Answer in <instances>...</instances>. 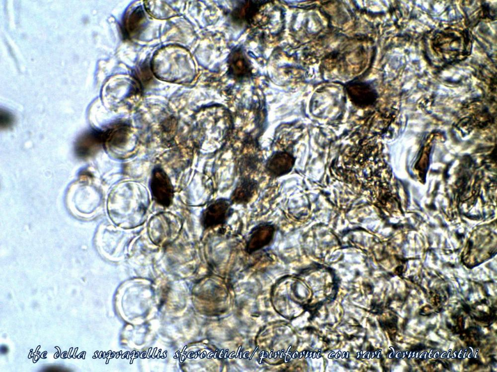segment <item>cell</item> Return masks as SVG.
I'll use <instances>...</instances> for the list:
<instances>
[{
    "instance_id": "277c9868",
    "label": "cell",
    "mask_w": 497,
    "mask_h": 372,
    "mask_svg": "<svg viewBox=\"0 0 497 372\" xmlns=\"http://www.w3.org/2000/svg\"><path fill=\"white\" fill-rule=\"evenodd\" d=\"M295 162V158L290 152L276 151L267 159L265 165L266 172L273 178L283 176L291 171Z\"/></svg>"
},
{
    "instance_id": "6da1fadb",
    "label": "cell",
    "mask_w": 497,
    "mask_h": 372,
    "mask_svg": "<svg viewBox=\"0 0 497 372\" xmlns=\"http://www.w3.org/2000/svg\"><path fill=\"white\" fill-rule=\"evenodd\" d=\"M229 198L220 197L212 200L201 213L200 221L204 231L227 224L235 210Z\"/></svg>"
},
{
    "instance_id": "7a4b0ae2",
    "label": "cell",
    "mask_w": 497,
    "mask_h": 372,
    "mask_svg": "<svg viewBox=\"0 0 497 372\" xmlns=\"http://www.w3.org/2000/svg\"><path fill=\"white\" fill-rule=\"evenodd\" d=\"M279 228L271 221H261L251 228L245 243L244 249L249 255L270 247Z\"/></svg>"
},
{
    "instance_id": "8992f818",
    "label": "cell",
    "mask_w": 497,
    "mask_h": 372,
    "mask_svg": "<svg viewBox=\"0 0 497 372\" xmlns=\"http://www.w3.org/2000/svg\"><path fill=\"white\" fill-rule=\"evenodd\" d=\"M228 74L237 80H245L251 75V67L244 52L237 49L230 54L228 60Z\"/></svg>"
},
{
    "instance_id": "3957f363",
    "label": "cell",
    "mask_w": 497,
    "mask_h": 372,
    "mask_svg": "<svg viewBox=\"0 0 497 372\" xmlns=\"http://www.w3.org/2000/svg\"><path fill=\"white\" fill-rule=\"evenodd\" d=\"M150 187L153 198L157 203L165 207L172 204L173 186L169 177L162 168L156 167L153 170Z\"/></svg>"
},
{
    "instance_id": "52a82bcc",
    "label": "cell",
    "mask_w": 497,
    "mask_h": 372,
    "mask_svg": "<svg viewBox=\"0 0 497 372\" xmlns=\"http://www.w3.org/2000/svg\"><path fill=\"white\" fill-rule=\"evenodd\" d=\"M104 144V132L90 131L79 137L76 143L77 154L82 158L94 155Z\"/></svg>"
},
{
    "instance_id": "ba28073f",
    "label": "cell",
    "mask_w": 497,
    "mask_h": 372,
    "mask_svg": "<svg viewBox=\"0 0 497 372\" xmlns=\"http://www.w3.org/2000/svg\"><path fill=\"white\" fill-rule=\"evenodd\" d=\"M129 126L124 123H117L104 132V145L108 150L120 147L128 139Z\"/></svg>"
},
{
    "instance_id": "30bf717a",
    "label": "cell",
    "mask_w": 497,
    "mask_h": 372,
    "mask_svg": "<svg viewBox=\"0 0 497 372\" xmlns=\"http://www.w3.org/2000/svg\"><path fill=\"white\" fill-rule=\"evenodd\" d=\"M13 119L10 114L5 111H0V126L2 128L10 126L13 123Z\"/></svg>"
},
{
    "instance_id": "5b68a950",
    "label": "cell",
    "mask_w": 497,
    "mask_h": 372,
    "mask_svg": "<svg viewBox=\"0 0 497 372\" xmlns=\"http://www.w3.org/2000/svg\"><path fill=\"white\" fill-rule=\"evenodd\" d=\"M259 183L249 176L242 177L229 197L233 204L246 206L252 200L258 190Z\"/></svg>"
},
{
    "instance_id": "9c48e42d",
    "label": "cell",
    "mask_w": 497,
    "mask_h": 372,
    "mask_svg": "<svg viewBox=\"0 0 497 372\" xmlns=\"http://www.w3.org/2000/svg\"><path fill=\"white\" fill-rule=\"evenodd\" d=\"M145 16L143 10L138 8L133 11L126 19L124 25V35L129 38L136 37L142 31Z\"/></svg>"
}]
</instances>
